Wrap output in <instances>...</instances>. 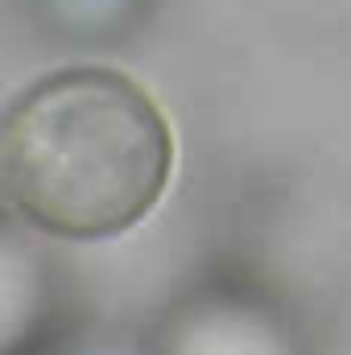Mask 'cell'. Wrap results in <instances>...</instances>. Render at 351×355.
<instances>
[{
	"mask_svg": "<svg viewBox=\"0 0 351 355\" xmlns=\"http://www.w3.org/2000/svg\"><path fill=\"white\" fill-rule=\"evenodd\" d=\"M4 190L46 236L108 240L137 227L174 174V132L137 79L75 67L29 87L4 120Z\"/></svg>",
	"mask_w": 351,
	"mask_h": 355,
	"instance_id": "1",
	"label": "cell"
},
{
	"mask_svg": "<svg viewBox=\"0 0 351 355\" xmlns=\"http://www.w3.org/2000/svg\"><path fill=\"white\" fill-rule=\"evenodd\" d=\"M162 355H298V347L261 306L240 297H203L170 322Z\"/></svg>",
	"mask_w": 351,
	"mask_h": 355,
	"instance_id": "2",
	"label": "cell"
}]
</instances>
